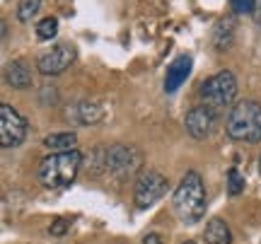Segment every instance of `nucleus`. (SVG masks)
<instances>
[{"mask_svg": "<svg viewBox=\"0 0 261 244\" xmlns=\"http://www.w3.org/2000/svg\"><path fill=\"white\" fill-rule=\"evenodd\" d=\"M191 66H194V61L189 53H181L179 58H174L167 68V75H165V92L167 94H174L181 87V85L187 83L189 73H191Z\"/></svg>", "mask_w": 261, "mask_h": 244, "instance_id": "obj_11", "label": "nucleus"}, {"mask_svg": "<svg viewBox=\"0 0 261 244\" xmlns=\"http://www.w3.org/2000/svg\"><path fill=\"white\" fill-rule=\"evenodd\" d=\"M211 41H213L215 51H227V48L232 46V41H234V19L232 17L220 19V22L213 27V37H211Z\"/></svg>", "mask_w": 261, "mask_h": 244, "instance_id": "obj_13", "label": "nucleus"}, {"mask_svg": "<svg viewBox=\"0 0 261 244\" xmlns=\"http://www.w3.org/2000/svg\"><path fill=\"white\" fill-rule=\"evenodd\" d=\"M5 80L15 90H27L29 85H32V68L27 66V61H22V58L10 61L8 66H5Z\"/></svg>", "mask_w": 261, "mask_h": 244, "instance_id": "obj_12", "label": "nucleus"}, {"mask_svg": "<svg viewBox=\"0 0 261 244\" xmlns=\"http://www.w3.org/2000/svg\"><path fill=\"white\" fill-rule=\"evenodd\" d=\"M143 244H162V239H160V235H145Z\"/></svg>", "mask_w": 261, "mask_h": 244, "instance_id": "obj_21", "label": "nucleus"}, {"mask_svg": "<svg viewBox=\"0 0 261 244\" xmlns=\"http://www.w3.org/2000/svg\"><path fill=\"white\" fill-rule=\"evenodd\" d=\"M44 145L54 152H68V150H77V135L73 131H61V133H51L44 138Z\"/></svg>", "mask_w": 261, "mask_h": 244, "instance_id": "obj_15", "label": "nucleus"}, {"mask_svg": "<svg viewBox=\"0 0 261 244\" xmlns=\"http://www.w3.org/2000/svg\"><path fill=\"white\" fill-rule=\"evenodd\" d=\"M198 97H201V106L211 109L218 116L225 109L234 106V99H237V80H234V75L230 70H220V73H215L213 77H208L201 85Z\"/></svg>", "mask_w": 261, "mask_h": 244, "instance_id": "obj_4", "label": "nucleus"}, {"mask_svg": "<svg viewBox=\"0 0 261 244\" xmlns=\"http://www.w3.org/2000/svg\"><path fill=\"white\" fill-rule=\"evenodd\" d=\"M41 8V0H19L17 5V19L19 22H29Z\"/></svg>", "mask_w": 261, "mask_h": 244, "instance_id": "obj_17", "label": "nucleus"}, {"mask_svg": "<svg viewBox=\"0 0 261 244\" xmlns=\"http://www.w3.org/2000/svg\"><path fill=\"white\" fill-rule=\"evenodd\" d=\"M58 34V19L56 17H44L41 22L37 24V37L41 41H48L51 37Z\"/></svg>", "mask_w": 261, "mask_h": 244, "instance_id": "obj_16", "label": "nucleus"}, {"mask_svg": "<svg viewBox=\"0 0 261 244\" xmlns=\"http://www.w3.org/2000/svg\"><path fill=\"white\" fill-rule=\"evenodd\" d=\"M184 128H187V133L194 141H205L215 128V114L198 104V106H194V109L187 114Z\"/></svg>", "mask_w": 261, "mask_h": 244, "instance_id": "obj_9", "label": "nucleus"}, {"mask_svg": "<svg viewBox=\"0 0 261 244\" xmlns=\"http://www.w3.org/2000/svg\"><path fill=\"white\" fill-rule=\"evenodd\" d=\"M140 167V152L130 145H109L104 150V172H109L112 177L116 179H123V177H130L133 172H138Z\"/></svg>", "mask_w": 261, "mask_h": 244, "instance_id": "obj_6", "label": "nucleus"}, {"mask_svg": "<svg viewBox=\"0 0 261 244\" xmlns=\"http://www.w3.org/2000/svg\"><path fill=\"white\" fill-rule=\"evenodd\" d=\"M73 61H75V48L68 46V44H58V46H54L51 51L39 56L37 68L41 75L54 77V75H61L63 70H68Z\"/></svg>", "mask_w": 261, "mask_h": 244, "instance_id": "obj_8", "label": "nucleus"}, {"mask_svg": "<svg viewBox=\"0 0 261 244\" xmlns=\"http://www.w3.org/2000/svg\"><path fill=\"white\" fill-rule=\"evenodd\" d=\"M184 244H196V242H184Z\"/></svg>", "mask_w": 261, "mask_h": 244, "instance_id": "obj_24", "label": "nucleus"}, {"mask_svg": "<svg viewBox=\"0 0 261 244\" xmlns=\"http://www.w3.org/2000/svg\"><path fill=\"white\" fill-rule=\"evenodd\" d=\"M27 138V121L24 116L12 109L10 104L0 106V145L10 150V148H17L22 145Z\"/></svg>", "mask_w": 261, "mask_h": 244, "instance_id": "obj_7", "label": "nucleus"}, {"mask_svg": "<svg viewBox=\"0 0 261 244\" xmlns=\"http://www.w3.org/2000/svg\"><path fill=\"white\" fill-rule=\"evenodd\" d=\"M169 181L165 174H160L158 169H145L140 172V177L136 179L133 186V203L138 210H148L150 206H155L160 198L167 194Z\"/></svg>", "mask_w": 261, "mask_h": 244, "instance_id": "obj_5", "label": "nucleus"}, {"mask_svg": "<svg viewBox=\"0 0 261 244\" xmlns=\"http://www.w3.org/2000/svg\"><path fill=\"white\" fill-rule=\"evenodd\" d=\"M254 22L261 27V0H256V8H254Z\"/></svg>", "mask_w": 261, "mask_h": 244, "instance_id": "obj_22", "label": "nucleus"}, {"mask_svg": "<svg viewBox=\"0 0 261 244\" xmlns=\"http://www.w3.org/2000/svg\"><path fill=\"white\" fill-rule=\"evenodd\" d=\"M203 237L208 244H230L232 242V232H230L227 223L220 220V218H211V220L205 223Z\"/></svg>", "mask_w": 261, "mask_h": 244, "instance_id": "obj_14", "label": "nucleus"}, {"mask_svg": "<svg viewBox=\"0 0 261 244\" xmlns=\"http://www.w3.org/2000/svg\"><path fill=\"white\" fill-rule=\"evenodd\" d=\"M80 165H83V152L80 150L46 155L39 165V181L51 191H63L75 181Z\"/></svg>", "mask_w": 261, "mask_h": 244, "instance_id": "obj_2", "label": "nucleus"}, {"mask_svg": "<svg viewBox=\"0 0 261 244\" xmlns=\"http://www.w3.org/2000/svg\"><path fill=\"white\" fill-rule=\"evenodd\" d=\"M230 8H232L234 15H254V8H256V0H230Z\"/></svg>", "mask_w": 261, "mask_h": 244, "instance_id": "obj_19", "label": "nucleus"}, {"mask_svg": "<svg viewBox=\"0 0 261 244\" xmlns=\"http://www.w3.org/2000/svg\"><path fill=\"white\" fill-rule=\"evenodd\" d=\"M259 174H261V157H259Z\"/></svg>", "mask_w": 261, "mask_h": 244, "instance_id": "obj_23", "label": "nucleus"}, {"mask_svg": "<svg viewBox=\"0 0 261 244\" xmlns=\"http://www.w3.org/2000/svg\"><path fill=\"white\" fill-rule=\"evenodd\" d=\"M225 131L237 143L261 141V104L254 99H242L227 112Z\"/></svg>", "mask_w": 261, "mask_h": 244, "instance_id": "obj_3", "label": "nucleus"}, {"mask_svg": "<svg viewBox=\"0 0 261 244\" xmlns=\"http://www.w3.org/2000/svg\"><path fill=\"white\" fill-rule=\"evenodd\" d=\"M68 227H70V223H68L65 218H56V220L51 223V227H48V235H54V237H63L65 232H68Z\"/></svg>", "mask_w": 261, "mask_h": 244, "instance_id": "obj_20", "label": "nucleus"}, {"mask_svg": "<svg viewBox=\"0 0 261 244\" xmlns=\"http://www.w3.org/2000/svg\"><path fill=\"white\" fill-rule=\"evenodd\" d=\"M172 208L181 223L194 225L205 213V184L198 172H187L172 196Z\"/></svg>", "mask_w": 261, "mask_h": 244, "instance_id": "obj_1", "label": "nucleus"}, {"mask_svg": "<svg viewBox=\"0 0 261 244\" xmlns=\"http://www.w3.org/2000/svg\"><path fill=\"white\" fill-rule=\"evenodd\" d=\"M65 116L73 123H80V126H94V123H99L104 119V109L102 104L80 99V102H73L65 109Z\"/></svg>", "mask_w": 261, "mask_h": 244, "instance_id": "obj_10", "label": "nucleus"}, {"mask_svg": "<svg viewBox=\"0 0 261 244\" xmlns=\"http://www.w3.org/2000/svg\"><path fill=\"white\" fill-rule=\"evenodd\" d=\"M227 191H230V196H240L244 191V179L237 169H230V172H227Z\"/></svg>", "mask_w": 261, "mask_h": 244, "instance_id": "obj_18", "label": "nucleus"}]
</instances>
